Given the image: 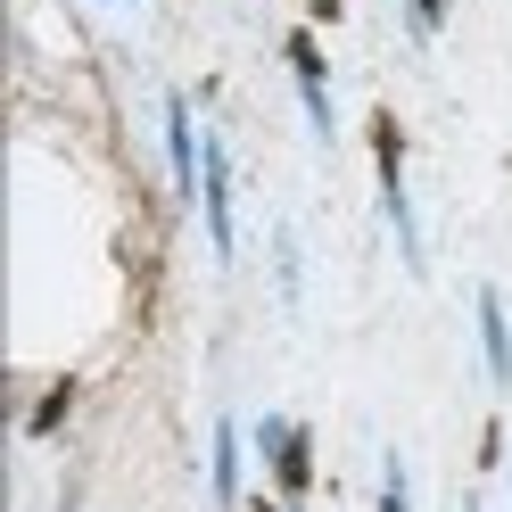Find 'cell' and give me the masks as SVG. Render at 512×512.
<instances>
[{"instance_id":"cell-11","label":"cell","mask_w":512,"mask_h":512,"mask_svg":"<svg viewBox=\"0 0 512 512\" xmlns=\"http://www.w3.org/2000/svg\"><path fill=\"white\" fill-rule=\"evenodd\" d=\"M306 17H314V25H339V17H347V0H306Z\"/></svg>"},{"instance_id":"cell-10","label":"cell","mask_w":512,"mask_h":512,"mask_svg":"<svg viewBox=\"0 0 512 512\" xmlns=\"http://www.w3.org/2000/svg\"><path fill=\"white\" fill-rule=\"evenodd\" d=\"M405 9H413V34H438L446 25V0H405Z\"/></svg>"},{"instance_id":"cell-5","label":"cell","mask_w":512,"mask_h":512,"mask_svg":"<svg viewBox=\"0 0 512 512\" xmlns=\"http://www.w3.org/2000/svg\"><path fill=\"white\" fill-rule=\"evenodd\" d=\"M471 314H479V356H488V380H496V389H512V323H504V298L479 290Z\"/></svg>"},{"instance_id":"cell-6","label":"cell","mask_w":512,"mask_h":512,"mask_svg":"<svg viewBox=\"0 0 512 512\" xmlns=\"http://www.w3.org/2000/svg\"><path fill=\"white\" fill-rule=\"evenodd\" d=\"M207 496H215V512H232V504H240V430H232V422H215V455H207Z\"/></svg>"},{"instance_id":"cell-9","label":"cell","mask_w":512,"mask_h":512,"mask_svg":"<svg viewBox=\"0 0 512 512\" xmlns=\"http://www.w3.org/2000/svg\"><path fill=\"white\" fill-rule=\"evenodd\" d=\"M273 256H281V298H298V240L273 232Z\"/></svg>"},{"instance_id":"cell-13","label":"cell","mask_w":512,"mask_h":512,"mask_svg":"<svg viewBox=\"0 0 512 512\" xmlns=\"http://www.w3.org/2000/svg\"><path fill=\"white\" fill-rule=\"evenodd\" d=\"M58 512H75V496H67V504H58Z\"/></svg>"},{"instance_id":"cell-7","label":"cell","mask_w":512,"mask_h":512,"mask_svg":"<svg viewBox=\"0 0 512 512\" xmlns=\"http://www.w3.org/2000/svg\"><path fill=\"white\" fill-rule=\"evenodd\" d=\"M67 413H75V380H58V389H50L34 413H25V438H50L58 422H67Z\"/></svg>"},{"instance_id":"cell-8","label":"cell","mask_w":512,"mask_h":512,"mask_svg":"<svg viewBox=\"0 0 512 512\" xmlns=\"http://www.w3.org/2000/svg\"><path fill=\"white\" fill-rule=\"evenodd\" d=\"M380 512H413V479H405V463H397V455L380 463Z\"/></svg>"},{"instance_id":"cell-3","label":"cell","mask_w":512,"mask_h":512,"mask_svg":"<svg viewBox=\"0 0 512 512\" xmlns=\"http://www.w3.org/2000/svg\"><path fill=\"white\" fill-rule=\"evenodd\" d=\"M199 215H207L215 256H232L240 232H232V157H223V141H207V157H199Z\"/></svg>"},{"instance_id":"cell-14","label":"cell","mask_w":512,"mask_h":512,"mask_svg":"<svg viewBox=\"0 0 512 512\" xmlns=\"http://www.w3.org/2000/svg\"><path fill=\"white\" fill-rule=\"evenodd\" d=\"M463 512H479V504H463Z\"/></svg>"},{"instance_id":"cell-12","label":"cell","mask_w":512,"mask_h":512,"mask_svg":"<svg viewBox=\"0 0 512 512\" xmlns=\"http://www.w3.org/2000/svg\"><path fill=\"white\" fill-rule=\"evenodd\" d=\"M256 512H290V504H256Z\"/></svg>"},{"instance_id":"cell-2","label":"cell","mask_w":512,"mask_h":512,"mask_svg":"<svg viewBox=\"0 0 512 512\" xmlns=\"http://www.w3.org/2000/svg\"><path fill=\"white\" fill-rule=\"evenodd\" d=\"M281 58H290V75H298V100H306L314 141H331V133H339V116H331V67H323V42L298 25V34H281Z\"/></svg>"},{"instance_id":"cell-4","label":"cell","mask_w":512,"mask_h":512,"mask_svg":"<svg viewBox=\"0 0 512 512\" xmlns=\"http://www.w3.org/2000/svg\"><path fill=\"white\" fill-rule=\"evenodd\" d=\"M166 157H174V182L199 199V157H207V141H199V124H190V100H182V91H166Z\"/></svg>"},{"instance_id":"cell-1","label":"cell","mask_w":512,"mask_h":512,"mask_svg":"<svg viewBox=\"0 0 512 512\" xmlns=\"http://www.w3.org/2000/svg\"><path fill=\"white\" fill-rule=\"evenodd\" d=\"M256 455H265L281 504H298V496L314 488V430H306V422H281V413H265V422H256Z\"/></svg>"}]
</instances>
